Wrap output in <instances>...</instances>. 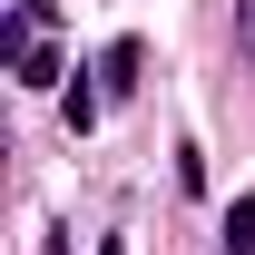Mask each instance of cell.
<instances>
[{
  "mask_svg": "<svg viewBox=\"0 0 255 255\" xmlns=\"http://www.w3.org/2000/svg\"><path fill=\"white\" fill-rule=\"evenodd\" d=\"M39 255H69V226H49V236H39Z\"/></svg>",
  "mask_w": 255,
  "mask_h": 255,
  "instance_id": "6",
  "label": "cell"
},
{
  "mask_svg": "<svg viewBox=\"0 0 255 255\" xmlns=\"http://www.w3.org/2000/svg\"><path fill=\"white\" fill-rule=\"evenodd\" d=\"M236 39H246V59H255V0H236Z\"/></svg>",
  "mask_w": 255,
  "mask_h": 255,
  "instance_id": "5",
  "label": "cell"
},
{
  "mask_svg": "<svg viewBox=\"0 0 255 255\" xmlns=\"http://www.w3.org/2000/svg\"><path fill=\"white\" fill-rule=\"evenodd\" d=\"M10 69H20V89H59V49H49V39H30Z\"/></svg>",
  "mask_w": 255,
  "mask_h": 255,
  "instance_id": "3",
  "label": "cell"
},
{
  "mask_svg": "<svg viewBox=\"0 0 255 255\" xmlns=\"http://www.w3.org/2000/svg\"><path fill=\"white\" fill-rule=\"evenodd\" d=\"M137 69H147V49H137V39H108V49H98V89H137Z\"/></svg>",
  "mask_w": 255,
  "mask_h": 255,
  "instance_id": "1",
  "label": "cell"
},
{
  "mask_svg": "<svg viewBox=\"0 0 255 255\" xmlns=\"http://www.w3.org/2000/svg\"><path fill=\"white\" fill-rule=\"evenodd\" d=\"M216 255H255V187L226 206V246H216Z\"/></svg>",
  "mask_w": 255,
  "mask_h": 255,
  "instance_id": "4",
  "label": "cell"
},
{
  "mask_svg": "<svg viewBox=\"0 0 255 255\" xmlns=\"http://www.w3.org/2000/svg\"><path fill=\"white\" fill-rule=\"evenodd\" d=\"M89 79H98V69H79V79L59 89V118H69V137H89V128H98V89H89Z\"/></svg>",
  "mask_w": 255,
  "mask_h": 255,
  "instance_id": "2",
  "label": "cell"
},
{
  "mask_svg": "<svg viewBox=\"0 0 255 255\" xmlns=\"http://www.w3.org/2000/svg\"><path fill=\"white\" fill-rule=\"evenodd\" d=\"M98 255H128V246H118V236H98Z\"/></svg>",
  "mask_w": 255,
  "mask_h": 255,
  "instance_id": "7",
  "label": "cell"
}]
</instances>
